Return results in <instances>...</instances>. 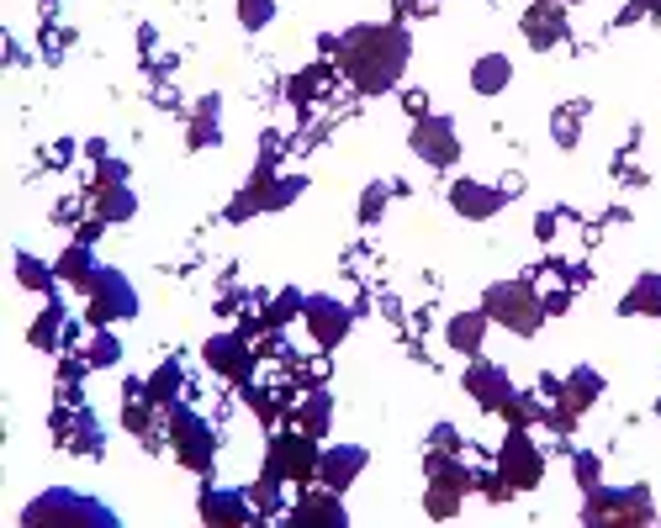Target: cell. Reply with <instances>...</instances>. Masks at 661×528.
Returning a JSON list of instances; mask_svg holds the SVG:
<instances>
[{
	"instance_id": "cell-1",
	"label": "cell",
	"mask_w": 661,
	"mask_h": 528,
	"mask_svg": "<svg viewBox=\"0 0 661 528\" xmlns=\"http://www.w3.org/2000/svg\"><path fill=\"white\" fill-rule=\"evenodd\" d=\"M603 518H651V507H646V497H609V502H598V507H587V523H603Z\"/></svg>"
},
{
	"instance_id": "cell-2",
	"label": "cell",
	"mask_w": 661,
	"mask_h": 528,
	"mask_svg": "<svg viewBox=\"0 0 661 528\" xmlns=\"http://www.w3.org/2000/svg\"><path fill=\"white\" fill-rule=\"evenodd\" d=\"M476 338H482V323H471V317H466V323H455V344H461V349H471Z\"/></svg>"
}]
</instances>
